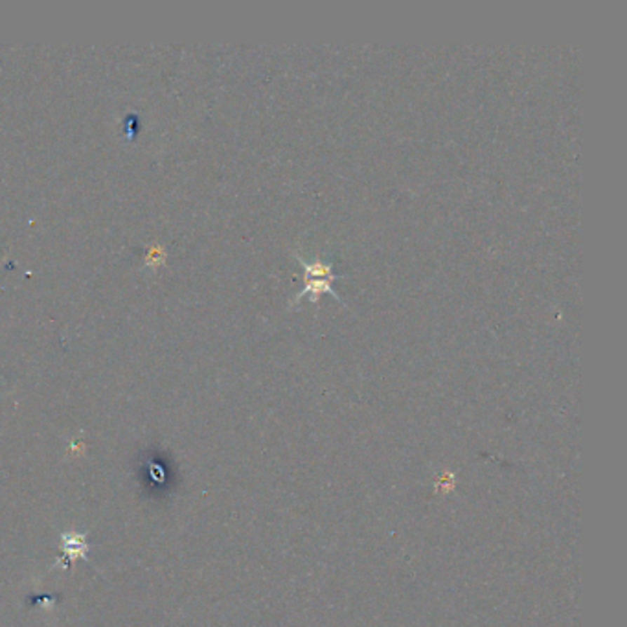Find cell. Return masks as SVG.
<instances>
[{
    "label": "cell",
    "mask_w": 627,
    "mask_h": 627,
    "mask_svg": "<svg viewBox=\"0 0 627 627\" xmlns=\"http://www.w3.org/2000/svg\"><path fill=\"white\" fill-rule=\"evenodd\" d=\"M63 550L65 554L70 555V558H78V555H85V539L83 535L72 534V535H63Z\"/></svg>",
    "instance_id": "1"
}]
</instances>
